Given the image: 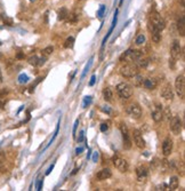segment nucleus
Listing matches in <instances>:
<instances>
[{
    "label": "nucleus",
    "instance_id": "f257e3e1",
    "mask_svg": "<svg viewBox=\"0 0 185 191\" xmlns=\"http://www.w3.org/2000/svg\"><path fill=\"white\" fill-rule=\"evenodd\" d=\"M120 73L125 78H134L136 74H138L137 65L134 64V62H128L120 68Z\"/></svg>",
    "mask_w": 185,
    "mask_h": 191
},
{
    "label": "nucleus",
    "instance_id": "f03ea898",
    "mask_svg": "<svg viewBox=\"0 0 185 191\" xmlns=\"http://www.w3.org/2000/svg\"><path fill=\"white\" fill-rule=\"evenodd\" d=\"M117 93L120 99L122 100H128L133 95V88L130 85H128L127 83H120L117 85Z\"/></svg>",
    "mask_w": 185,
    "mask_h": 191
},
{
    "label": "nucleus",
    "instance_id": "7ed1b4c3",
    "mask_svg": "<svg viewBox=\"0 0 185 191\" xmlns=\"http://www.w3.org/2000/svg\"><path fill=\"white\" fill-rule=\"evenodd\" d=\"M143 56V53L141 51H135V49H129L125 52L122 55L120 56V61L121 62H134V61H137L139 60L141 57Z\"/></svg>",
    "mask_w": 185,
    "mask_h": 191
},
{
    "label": "nucleus",
    "instance_id": "20e7f679",
    "mask_svg": "<svg viewBox=\"0 0 185 191\" xmlns=\"http://www.w3.org/2000/svg\"><path fill=\"white\" fill-rule=\"evenodd\" d=\"M150 22L153 25L158 29L159 31H162L166 28V21L164 20V17L160 15L158 12L153 10L150 15Z\"/></svg>",
    "mask_w": 185,
    "mask_h": 191
},
{
    "label": "nucleus",
    "instance_id": "39448f33",
    "mask_svg": "<svg viewBox=\"0 0 185 191\" xmlns=\"http://www.w3.org/2000/svg\"><path fill=\"white\" fill-rule=\"evenodd\" d=\"M112 161H113V165L116 166V168L119 172L121 173H126V172H128L129 170V164H128V161L124 159V158H121L119 156H114L112 158Z\"/></svg>",
    "mask_w": 185,
    "mask_h": 191
},
{
    "label": "nucleus",
    "instance_id": "423d86ee",
    "mask_svg": "<svg viewBox=\"0 0 185 191\" xmlns=\"http://www.w3.org/2000/svg\"><path fill=\"white\" fill-rule=\"evenodd\" d=\"M120 132L121 135H122V140H124V148L129 150L133 145V142H131V137H130L129 130H128V127L126 126V124H120Z\"/></svg>",
    "mask_w": 185,
    "mask_h": 191
},
{
    "label": "nucleus",
    "instance_id": "0eeeda50",
    "mask_svg": "<svg viewBox=\"0 0 185 191\" xmlns=\"http://www.w3.org/2000/svg\"><path fill=\"white\" fill-rule=\"evenodd\" d=\"M175 88H176L177 95L181 97L182 100H184L185 96V77L184 74L177 76L175 79Z\"/></svg>",
    "mask_w": 185,
    "mask_h": 191
},
{
    "label": "nucleus",
    "instance_id": "6e6552de",
    "mask_svg": "<svg viewBox=\"0 0 185 191\" xmlns=\"http://www.w3.org/2000/svg\"><path fill=\"white\" fill-rule=\"evenodd\" d=\"M127 113L134 119H139L142 117V108L137 103H133L127 108Z\"/></svg>",
    "mask_w": 185,
    "mask_h": 191
},
{
    "label": "nucleus",
    "instance_id": "1a4fd4ad",
    "mask_svg": "<svg viewBox=\"0 0 185 191\" xmlns=\"http://www.w3.org/2000/svg\"><path fill=\"white\" fill-rule=\"evenodd\" d=\"M182 55V47L181 43L178 40H174V43H172V47H170V56L172 60H178Z\"/></svg>",
    "mask_w": 185,
    "mask_h": 191
},
{
    "label": "nucleus",
    "instance_id": "9d476101",
    "mask_svg": "<svg viewBox=\"0 0 185 191\" xmlns=\"http://www.w3.org/2000/svg\"><path fill=\"white\" fill-rule=\"evenodd\" d=\"M170 129L174 135H179L182 132V120L178 117H172L170 120Z\"/></svg>",
    "mask_w": 185,
    "mask_h": 191
},
{
    "label": "nucleus",
    "instance_id": "9b49d317",
    "mask_svg": "<svg viewBox=\"0 0 185 191\" xmlns=\"http://www.w3.org/2000/svg\"><path fill=\"white\" fill-rule=\"evenodd\" d=\"M133 139H134V142L135 144L137 145L139 149H144L145 148V141L143 139V135L142 133L139 132L138 129H134L133 132Z\"/></svg>",
    "mask_w": 185,
    "mask_h": 191
},
{
    "label": "nucleus",
    "instance_id": "f8f14e48",
    "mask_svg": "<svg viewBox=\"0 0 185 191\" xmlns=\"http://www.w3.org/2000/svg\"><path fill=\"white\" fill-rule=\"evenodd\" d=\"M161 96L166 101H172V99H174V91H172V87L170 84H167V85H165L162 87V89H161Z\"/></svg>",
    "mask_w": 185,
    "mask_h": 191
},
{
    "label": "nucleus",
    "instance_id": "ddd939ff",
    "mask_svg": "<svg viewBox=\"0 0 185 191\" xmlns=\"http://www.w3.org/2000/svg\"><path fill=\"white\" fill-rule=\"evenodd\" d=\"M172 140L170 137H167V139L164 140V142H162V153H164L165 157H168L170 156V153L172 152Z\"/></svg>",
    "mask_w": 185,
    "mask_h": 191
},
{
    "label": "nucleus",
    "instance_id": "4468645a",
    "mask_svg": "<svg viewBox=\"0 0 185 191\" xmlns=\"http://www.w3.org/2000/svg\"><path fill=\"white\" fill-rule=\"evenodd\" d=\"M147 29H149L151 36H152V40H153L154 43H159L160 40H161V33H160L161 31L158 30L151 22H149V24H147Z\"/></svg>",
    "mask_w": 185,
    "mask_h": 191
},
{
    "label": "nucleus",
    "instance_id": "2eb2a0df",
    "mask_svg": "<svg viewBox=\"0 0 185 191\" xmlns=\"http://www.w3.org/2000/svg\"><path fill=\"white\" fill-rule=\"evenodd\" d=\"M112 176V172L109 168H103L98 173L96 174V178L97 181H104V180H108Z\"/></svg>",
    "mask_w": 185,
    "mask_h": 191
},
{
    "label": "nucleus",
    "instance_id": "dca6fc26",
    "mask_svg": "<svg viewBox=\"0 0 185 191\" xmlns=\"http://www.w3.org/2000/svg\"><path fill=\"white\" fill-rule=\"evenodd\" d=\"M151 117H152V119H153L155 122H159L164 119V116H162V110H161V108H160V105L157 107V109H155L154 111L152 112V114H151Z\"/></svg>",
    "mask_w": 185,
    "mask_h": 191
},
{
    "label": "nucleus",
    "instance_id": "f3484780",
    "mask_svg": "<svg viewBox=\"0 0 185 191\" xmlns=\"http://www.w3.org/2000/svg\"><path fill=\"white\" fill-rule=\"evenodd\" d=\"M143 85H144V87H145L146 89L152 91V89H155L158 83H157V80H155L154 78H147V79H145V80H143Z\"/></svg>",
    "mask_w": 185,
    "mask_h": 191
},
{
    "label": "nucleus",
    "instance_id": "a211bd4d",
    "mask_svg": "<svg viewBox=\"0 0 185 191\" xmlns=\"http://www.w3.org/2000/svg\"><path fill=\"white\" fill-rule=\"evenodd\" d=\"M177 30H178V33L184 37L185 36V22H184V16H181L177 21Z\"/></svg>",
    "mask_w": 185,
    "mask_h": 191
},
{
    "label": "nucleus",
    "instance_id": "6ab92c4d",
    "mask_svg": "<svg viewBox=\"0 0 185 191\" xmlns=\"http://www.w3.org/2000/svg\"><path fill=\"white\" fill-rule=\"evenodd\" d=\"M136 174H137V178L139 181H142L147 176V170L144 167V166H141V167H137L136 170Z\"/></svg>",
    "mask_w": 185,
    "mask_h": 191
},
{
    "label": "nucleus",
    "instance_id": "aec40b11",
    "mask_svg": "<svg viewBox=\"0 0 185 191\" xmlns=\"http://www.w3.org/2000/svg\"><path fill=\"white\" fill-rule=\"evenodd\" d=\"M103 99L106 101V102H111L112 99H113V92H112L111 88H109V87L104 88V91H103Z\"/></svg>",
    "mask_w": 185,
    "mask_h": 191
},
{
    "label": "nucleus",
    "instance_id": "412c9836",
    "mask_svg": "<svg viewBox=\"0 0 185 191\" xmlns=\"http://www.w3.org/2000/svg\"><path fill=\"white\" fill-rule=\"evenodd\" d=\"M179 185V180L177 176H172L170 178V181H169V189L170 190H176L177 188Z\"/></svg>",
    "mask_w": 185,
    "mask_h": 191
},
{
    "label": "nucleus",
    "instance_id": "4be33fe9",
    "mask_svg": "<svg viewBox=\"0 0 185 191\" xmlns=\"http://www.w3.org/2000/svg\"><path fill=\"white\" fill-rule=\"evenodd\" d=\"M68 15H69V10L66 8H61L58 10V20H61V21L65 20V18L68 17Z\"/></svg>",
    "mask_w": 185,
    "mask_h": 191
},
{
    "label": "nucleus",
    "instance_id": "5701e85b",
    "mask_svg": "<svg viewBox=\"0 0 185 191\" xmlns=\"http://www.w3.org/2000/svg\"><path fill=\"white\" fill-rule=\"evenodd\" d=\"M28 62L30 63L31 65H33V66H38V63H39V57L37 55H33V56H30L28 58Z\"/></svg>",
    "mask_w": 185,
    "mask_h": 191
},
{
    "label": "nucleus",
    "instance_id": "b1692460",
    "mask_svg": "<svg viewBox=\"0 0 185 191\" xmlns=\"http://www.w3.org/2000/svg\"><path fill=\"white\" fill-rule=\"evenodd\" d=\"M74 45V38L73 37H69L68 39L65 40L64 43V48H72Z\"/></svg>",
    "mask_w": 185,
    "mask_h": 191
},
{
    "label": "nucleus",
    "instance_id": "393cba45",
    "mask_svg": "<svg viewBox=\"0 0 185 191\" xmlns=\"http://www.w3.org/2000/svg\"><path fill=\"white\" fill-rule=\"evenodd\" d=\"M137 68H146L147 64H149V61L147 60H142V57L139 58V60H137Z\"/></svg>",
    "mask_w": 185,
    "mask_h": 191
},
{
    "label": "nucleus",
    "instance_id": "a878e982",
    "mask_svg": "<svg viewBox=\"0 0 185 191\" xmlns=\"http://www.w3.org/2000/svg\"><path fill=\"white\" fill-rule=\"evenodd\" d=\"M54 52V48L52 47V46H48V47H46L45 49L43 51V56H49V55H52V53Z\"/></svg>",
    "mask_w": 185,
    "mask_h": 191
},
{
    "label": "nucleus",
    "instance_id": "bb28decb",
    "mask_svg": "<svg viewBox=\"0 0 185 191\" xmlns=\"http://www.w3.org/2000/svg\"><path fill=\"white\" fill-rule=\"evenodd\" d=\"M145 36L143 35H139L137 36V38H136V40H135V43H136V45H143V43H145Z\"/></svg>",
    "mask_w": 185,
    "mask_h": 191
},
{
    "label": "nucleus",
    "instance_id": "cd10ccee",
    "mask_svg": "<svg viewBox=\"0 0 185 191\" xmlns=\"http://www.w3.org/2000/svg\"><path fill=\"white\" fill-rule=\"evenodd\" d=\"M66 18H69L70 23H76V22H77V20H78V16L76 15V14H70L69 13V15H68V17H66Z\"/></svg>",
    "mask_w": 185,
    "mask_h": 191
},
{
    "label": "nucleus",
    "instance_id": "c85d7f7f",
    "mask_svg": "<svg viewBox=\"0 0 185 191\" xmlns=\"http://www.w3.org/2000/svg\"><path fill=\"white\" fill-rule=\"evenodd\" d=\"M162 116H165V117L167 118V120H170V118H172V111H170V109L166 108L165 112H162Z\"/></svg>",
    "mask_w": 185,
    "mask_h": 191
},
{
    "label": "nucleus",
    "instance_id": "c756f323",
    "mask_svg": "<svg viewBox=\"0 0 185 191\" xmlns=\"http://www.w3.org/2000/svg\"><path fill=\"white\" fill-rule=\"evenodd\" d=\"M58 132H60V122H58V124H57V126H56V130H55V134H54V136L52 137V140H50V142H49V144H48V147L50 145V144L54 142V140L56 139V136H57V134H58Z\"/></svg>",
    "mask_w": 185,
    "mask_h": 191
},
{
    "label": "nucleus",
    "instance_id": "7c9ffc66",
    "mask_svg": "<svg viewBox=\"0 0 185 191\" xmlns=\"http://www.w3.org/2000/svg\"><path fill=\"white\" fill-rule=\"evenodd\" d=\"M29 80V77L26 76V74H24V73H22L20 77H18V83H21V84H23V83H26Z\"/></svg>",
    "mask_w": 185,
    "mask_h": 191
},
{
    "label": "nucleus",
    "instance_id": "2f4dec72",
    "mask_svg": "<svg viewBox=\"0 0 185 191\" xmlns=\"http://www.w3.org/2000/svg\"><path fill=\"white\" fill-rule=\"evenodd\" d=\"M104 12H105V6H104V5H101V7H99L98 12H97V16L101 18L102 16H103Z\"/></svg>",
    "mask_w": 185,
    "mask_h": 191
},
{
    "label": "nucleus",
    "instance_id": "473e14b6",
    "mask_svg": "<svg viewBox=\"0 0 185 191\" xmlns=\"http://www.w3.org/2000/svg\"><path fill=\"white\" fill-rule=\"evenodd\" d=\"M4 22L7 24V25H13V20L7 17V16H4Z\"/></svg>",
    "mask_w": 185,
    "mask_h": 191
},
{
    "label": "nucleus",
    "instance_id": "72a5a7b5",
    "mask_svg": "<svg viewBox=\"0 0 185 191\" xmlns=\"http://www.w3.org/2000/svg\"><path fill=\"white\" fill-rule=\"evenodd\" d=\"M91 102V96H86V97H85V102H83V107H82V108H86L87 104H89Z\"/></svg>",
    "mask_w": 185,
    "mask_h": 191
},
{
    "label": "nucleus",
    "instance_id": "f704fd0d",
    "mask_svg": "<svg viewBox=\"0 0 185 191\" xmlns=\"http://www.w3.org/2000/svg\"><path fill=\"white\" fill-rule=\"evenodd\" d=\"M45 62H46V56L39 57V63H38V65H39V66H41V65L45 64Z\"/></svg>",
    "mask_w": 185,
    "mask_h": 191
},
{
    "label": "nucleus",
    "instance_id": "c9c22d12",
    "mask_svg": "<svg viewBox=\"0 0 185 191\" xmlns=\"http://www.w3.org/2000/svg\"><path fill=\"white\" fill-rule=\"evenodd\" d=\"M102 111H103V112H105V113H109V114H111V109L110 108H108V107H106V108H105V107H102Z\"/></svg>",
    "mask_w": 185,
    "mask_h": 191
},
{
    "label": "nucleus",
    "instance_id": "e433bc0d",
    "mask_svg": "<svg viewBox=\"0 0 185 191\" xmlns=\"http://www.w3.org/2000/svg\"><path fill=\"white\" fill-rule=\"evenodd\" d=\"M108 125H106V124H102V125H101V130H102V132H106V130H108Z\"/></svg>",
    "mask_w": 185,
    "mask_h": 191
},
{
    "label": "nucleus",
    "instance_id": "4c0bfd02",
    "mask_svg": "<svg viewBox=\"0 0 185 191\" xmlns=\"http://www.w3.org/2000/svg\"><path fill=\"white\" fill-rule=\"evenodd\" d=\"M8 94V89H4V91L0 92V97H4L5 95H7Z\"/></svg>",
    "mask_w": 185,
    "mask_h": 191
},
{
    "label": "nucleus",
    "instance_id": "58836bf2",
    "mask_svg": "<svg viewBox=\"0 0 185 191\" xmlns=\"http://www.w3.org/2000/svg\"><path fill=\"white\" fill-rule=\"evenodd\" d=\"M78 124H79V120H76V122H74V127H73V136L76 135V132H77Z\"/></svg>",
    "mask_w": 185,
    "mask_h": 191
},
{
    "label": "nucleus",
    "instance_id": "ea45409f",
    "mask_svg": "<svg viewBox=\"0 0 185 191\" xmlns=\"http://www.w3.org/2000/svg\"><path fill=\"white\" fill-rule=\"evenodd\" d=\"M95 79H96V77H95V76H93V77L91 78V81H89V86H93V85H94V84H95Z\"/></svg>",
    "mask_w": 185,
    "mask_h": 191
},
{
    "label": "nucleus",
    "instance_id": "a19ab883",
    "mask_svg": "<svg viewBox=\"0 0 185 191\" xmlns=\"http://www.w3.org/2000/svg\"><path fill=\"white\" fill-rule=\"evenodd\" d=\"M18 60H22V58H24V54L23 53H17V55H16Z\"/></svg>",
    "mask_w": 185,
    "mask_h": 191
},
{
    "label": "nucleus",
    "instance_id": "79ce46f5",
    "mask_svg": "<svg viewBox=\"0 0 185 191\" xmlns=\"http://www.w3.org/2000/svg\"><path fill=\"white\" fill-rule=\"evenodd\" d=\"M82 140H83V132H81L80 135H79V137H78V142H81Z\"/></svg>",
    "mask_w": 185,
    "mask_h": 191
},
{
    "label": "nucleus",
    "instance_id": "37998d69",
    "mask_svg": "<svg viewBox=\"0 0 185 191\" xmlns=\"http://www.w3.org/2000/svg\"><path fill=\"white\" fill-rule=\"evenodd\" d=\"M54 166H55V164H53V165L50 166L49 168H48V170H47V172H46V175H48V174H49V173H50V172H52L53 168H54Z\"/></svg>",
    "mask_w": 185,
    "mask_h": 191
},
{
    "label": "nucleus",
    "instance_id": "c03bdc74",
    "mask_svg": "<svg viewBox=\"0 0 185 191\" xmlns=\"http://www.w3.org/2000/svg\"><path fill=\"white\" fill-rule=\"evenodd\" d=\"M83 151V148H78L77 150H76V152H77V155H80L81 152Z\"/></svg>",
    "mask_w": 185,
    "mask_h": 191
},
{
    "label": "nucleus",
    "instance_id": "a18cd8bd",
    "mask_svg": "<svg viewBox=\"0 0 185 191\" xmlns=\"http://www.w3.org/2000/svg\"><path fill=\"white\" fill-rule=\"evenodd\" d=\"M97 157H98V155H97V152H95L94 157H93V160H94V161H96V160H97Z\"/></svg>",
    "mask_w": 185,
    "mask_h": 191
},
{
    "label": "nucleus",
    "instance_id": "49530a36",
    "mask_svg": "<svg viewBox=\"0 0 185 191\" xmlns=\"http://www.w3.org/2000/svg\"><path fill=\"white\" fill-rule=\"evenodd\" d=\"M2 80H4V78H2V73H1V70H0V83H2Z\"/></svg>",
    "mask_w": 185,
    "mask_h": 191
},
{
    "label": "nucleus",
    "instance_id": "de8ad7c7",
    "mask_svg": "<svg viewBox=\"0 0 185 191\" xmlns=\"http://www.w3.org/2000/svg\"><path fill=\"white\" fill-rule=\"evenodd\" d=\"M2 107H4V102L0 100V108H2Z\"/></svg>",
    "mask_w": 185,
    "mask_h": 191
},
{
    "label": "nucleus",
    "instance_id": "09e8293b",
    "mask_svg": "<svg viewBox=\"0 0 185 191\" xmlns=\"http://www.w3.org/2000/svg\"><path fill=\"white\" fill-rule=\"evenodd\" d=\"M77 172H78V168H76V170H74L73 172H72V175H74V174L77 173Z\"/></svg>",
    "mask_w": 185,
    "mask_h": 191
},
{
    "label": "nucleus",
    "instance_id": "8fccbe9b",
    "mask_svg": "<svg viewBox=\"0 0 185 191\" xmlns=\"http://www.w3.org/2000/svg\"><path fill=\"white\" fill-rule=\"evenodd\" d=\"M122 1H124V0H120V5H122Z\"/></svg>",
    "mask_w": 185,
    "mask_h": 191
},
{
    "label": "nucleus",
    "instance_id": "3c124183",
    "mask_svg": "<svg viewBox=\"0 0 185 191\" xmlns=\"http://www.w3.org/2000/svg\"><path fill=\"white\" fill-rule=\"evenodd\" d=\"M0 45H1V43H0Z\"/></svg>",
    "mask_w": 185,
    "mask_h": 191
}]
</instances>
